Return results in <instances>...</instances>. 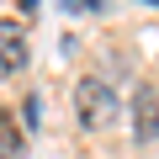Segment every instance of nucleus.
<instances>
[{"mask_svg":"<svg viewBox=\"0 0 159 159\" xmlns=\"http://www.w3.org/2000/svg\"><path fill=\"white\" fill-rule=\"evenodd\" d=\"M0 159H27V133L16 127V117L0 106Z\"/></svg>","mask_w":159,"mask_h":159,"instance_id":"20e7f679","label":"nucleus"},{"mask_svg":"<svg viewBox=\"0 0 159 159\" xmlns=\"http://www.w3.org/2000/svg\"><path fill=\"white\" fill-rule=\"evenodd\" d=\"M74 111H80V127H90V133H106L111 122H117V90L106 85L101 74H85L74 85Z\"/></svg>","mask_w":159,"mask_h":159,"instance_id":"f257e3e1","label":"nucleus"},{"mask_svg":"<svg viewBox=\"0 0 159 159\" xmlns=\"http://www.w3.org/2000/svg\"><path fill=\"white\" fill-rule=\"evenodd\" d=\"M27 58H32V48H27V32H21V21H0V74H16V69H27Z\"/></svg>","mask_w":159,"mask_h":159,"instance_id":"f03ea898","label":"nucleus"},{"mask_svg":"<svg viewBox=\"0 0 159 159\" xmlns=\"http://www.w3.org/2000/svg\"><path fill=\"white\" fill-rule=\"evenodd\" d=\"M133 138L138 143H154L159 138V90H148V85L133 96Z\"/></svg>","mask_w":159,"mask_h":159,"instance_id":"7ed1b4c3","label":"nucleus"}]
</instances>
